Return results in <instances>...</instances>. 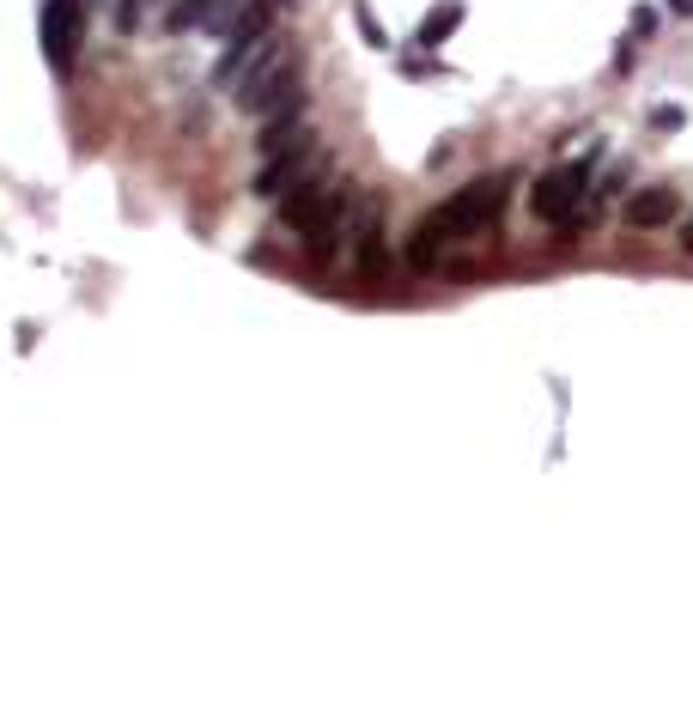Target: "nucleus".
Instances as JSON below:
<instances>
[{"mask_svg":"<svg viewBox=\"0 0 693 723\" xmlns=\"http://www.w3.org/2000/svg\"><path fill=\"white\" fill-rule=\"evenodd\" d=\"M347 244H353V268L371 280L383 268V207L371 195H353V213H347Z\"/></svg>","mask_w":693,"mask_h":723,"instance_id":"0eeeda50","label":"nucleus"},{"mask_svg":"<svg viewBox=\"0 0 693 723\" xmlns=\"http://www.w3.org/2000/svg\"><path fill=\"white\" fill-rule=\"evenodd\" d=\"M669 7H675V13H693V0H669Z\"/></svg>","mask_w":693,"mask_h":723,"instance_id":"f8f14e48","label":"nucleus"},{"mask_svg":"<svg viewBox=\"0 0 693 723\" xmlns=\"http://www.w3.org/2000/svg\"><path fill=\"white\" fill-rule=\"evenodd\" d=\"M462 25V0H444V7L432 13V19H420V31H414V43H426V49H438L450 31Z\"/></svg>","mask_w":693,"mask_h":723,"instance_id":"9d476101","label":"nucleus"},{"mask_svg":"<svg viewBox=\"0 0 693 723\" xmlns=\"http://www.w3.org/2000/svg\"><path fill=\"white\" fill-rule=\"evenodd\" d=\"M37 31H43L49 67H55V73H73V55H80V43H86V0H43Z\"/></svg>","mask_w":693,"mask_h":723,"instance_id":"39448f33","label":"nucleus"},{"mask_svg":"<svg viewBox=\"0 0 693 723\" xmlns=\"http://www.w3.org/2000/svg\"><path fill=\"white\" fill-rule=\"evenodd\" d=\"M505 195H511V177H481V183H469V189H456L450 201H438V207L408 231V262H414V268H438L456 237L493 231Z\"/></svg>","mask_w":693,"mask_h":723,"instance_id":"f257e3e1","label":"nucleus"},{"mask_svg":"<svg viewBox=\"0 0 693 723\" xmlns=\"http://www.w3.org/2000/svg\"><path fill=\"white\" fill-rule=\"evenodd\" d=\"M323 177V152L304 140V146H286V152H268V165H262V177H256V195L262 201H286L292 189H304V183H317Z\"/></svg>","mask_w":693,"mask_h":723,"instance_id":"423d86ee","label":"nucleus"},{"mask_svg":"<svg viewBox=\"0 0 693 723\" xmlns=\"http://www.w3.org/2000/svg\"><path fill=\"white\" fill-rule=\"evenodd\" d=\"M584 189H590V171H584V165H554L548 177H535V189H529V213H535V219H548V225H560V231H578Z\"/></svg>","mask_w":693,"mask_h":723,"instance_id":"20e7f679","label":"nucleus"},{"mask_svg":"<svg viewBox=\"0 0 693 723\" xmlns=\"http://www.w3.org/2000/svg\"><path fill=\"white\" fill-rule=\"evenodd\" d=\"M675 213H681L675 189H639V195L627 201V225H639V231H657V225H669Z\"/></svg>","mask_w":693,"mask_h":723,"instance_id":"6e6552de","label":"nucleus"},{"mask_svg":"<svg viewBox=\"0 0 693 723\" xmlns=\"http://www.w3.org/2000/svg\"><path fill=\"white\" fill-rule=\"evenodd\" d=\"M159 7H165V0H116V7H110V25H116L122 37H134V31H146L152 19H159Z\"/></svg>","mask_w":693,"mask_h":723,"instance_id":"1a4fd4ad","label":"nucleus"},{"mask_svg":"<svg viewBox=\"0 0 693 723\" xmlns=\"http://www.w3.org/2000/svg\"><path fill=\"white\" fill-rule=\"evenodd\" d=\"M681 244H687V250H693V225H687V231H681Z\"/></svg>","mask_w":693,"mask_h":723,"instance_id":"ddd939ff","label":"nucleus"},{"mask_svg":"<svg viewBox=\"0 0 693 723\" xmlns=\"http://www.w3.org/2000/svg\"><path fill=\"white\" fill-rule=\"evenodd\" d=\"M219 0H171V13H165V31H207Z\"/></svg>","mask_w":693,"mask_h":723,"instance_id":"9b49d317","label":"nucleus"},{"mask_svg":"<svg viewBox=\"0 0 693 723\" xmlns=\"http://www.w3.org/2000/svg\"><path fill=\"white\" fill-rule=\"evenodd\" d=\"M353 195H359V189L317 177V183H304V189H292V195L280 201V219L304 237V244H311V256H341V250H347Z\"/></svg>","mask_w":693,"mask_h":723,"instance_id":"f03ea898","label":"nucleus"},{"mask_svg":"<svg viewBox=\"0 0 693 723\" xmlns=\"http://www.w3.org/2000/svg\"><path fill=\"white\" fill-rule=\"evenodd\" d=\"M238 110L244 116H298V49L280 37L274 55L238 86Z\"/></svg>","mask_w":693,"mask_h":723,"instance_id":"7ed1b4c3","label":"nucleus"}]
</instances>
